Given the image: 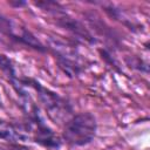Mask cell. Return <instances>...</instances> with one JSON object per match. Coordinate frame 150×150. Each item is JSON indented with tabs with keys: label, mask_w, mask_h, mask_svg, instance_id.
Listing matches in <instances>:
<instances>
[{
	"label": "cell",
	"mask_w": 150,
	"mask_h": 150,
	"mask_svg": "<svg viewBox=\"0 0 150 150\" xmlns=\"http://www.w3.org/2000/svg\"><path fill=\"white\" fill-rule=\"evenodd\" d=\"M29 81L33 83L32 86L36 89L39 97L41 102L43 103V105L46 107L52 120H54L55 122H59L60 120H62L66 115H68L71 111V108L69 107V104L57 94L50 91L49 89L42 87L40 83L33 80H29Z\"/></svg>",
	"instance_id": "7a4b0ae2"
},
{
	"label": "cell",
	"mask_w": 150,
	"mask_h": 150,
	"mask_svg": "<svg viewBox=\"0 0 150 150\" xmlns=\"http://www.w3.org/2000/svg\"><path fill=\"white\" fill-rule=\"evenodd\" d=\"M97 123L90 112H81L66 122L63 138L70 145H86L96 135Z\"/></svg>",
	"instance_id": "6da1fadb"
},
{
	"label": "cell",
	"mask_w": 150,
	"mask_h": 150,
	"mask_svg": "<svg viewBox=\"0 0 150 150\" xmlns=\"http://www.w3.org/2000/svg\"><path fill=\"white\" fill-rule=\"evenodd\" d=\"M0 137H6V134L4 131H0Z\"/></svg>",
	"instance_id": "3957f363"
}]
</instances>
